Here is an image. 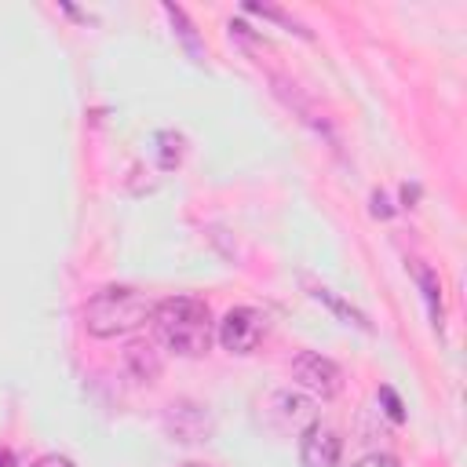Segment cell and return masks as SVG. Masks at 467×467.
Masks as SVG:
<instances>
[{
    "label": "cell",
    "instance_id": "cell-4",
    "mask_svg": "<svg viewBox=\"0 0 467 467\" xmlns=\"http://www.w3.org/2000/svg\"><path fill=\"white\" fill-rule=\"evenodd\" d=\"M292 379H296L303 390H310L314 398H336L339 387H343L339 365L328 361V358H321V354H314V350L296 354V361H292Z\"/></svg>",
    "mask_w": 467,
    "mask_h": 467
},
{
    "label": "cell",
    "instance_id": "cell-10",
    "mask_svg": "<svg viewBox=\"0 0 467 467\" xmlns=\"http://www.w3.org/2000/svg\"><path fill=\"white\" fill-rule=\"evenodd\" d=\"M0 467H11V452L7 449H0Z\"/></svg>",
    "mask_w": 467,
    "mask_h": 467
},
{
    "label": "cell",
    "instance_id": "cell-9",
    "mask_svg": "<svg viewBox=\"0 0 467 467\" xmlns=\"http://www.w3.org/2000/svg\"><path fill=\"white\" fill-rule=\"evenodd\" d=\"M383 401H387V405H390V409H387V412H390V416H394V420H401V405H398V398H394V394H390V390H387V387H383Z\"/></svg>",
    "mask_w": 467,
    "mask_h": 467
},
{
    "label": "cell",
    "instance_id": "cell-5",
    "mask_svg": "<svg viewBox=\"0 0 467 467\" xmlns=\"http://www.w3.org/2000/svg\"><path fill=\"white\" fill-rule=\"evenodd\" d=\"M343 441L328 423H310L299 438V463L303 467H339Z\"/></svg>",
    "mask_w": 467,
    "mask_h": 467
},
{
    "label": "cell",
    "instance_id": "cell-1",
    "mask_svg": "<svg viewBox=\"0 0 467 467\" xmlns=\"http://www.w3.org/2000/svg\"><path fill=\"white\" fill-rule=\"evenodd\" d=\"M150 321H153L157 339L182 358H201L212 347V310H208V303H201L193 296L161 299L153 306Z\"/></svg>",
    "mask_w": 467,
    "mask_h": 467
},
{
    "label": "cell",
    "instance_id": "cell-11",
    "mask_svg": "<svg viewBox=\"0 0 467 467\" xmlns=\"http://www.w3.org/2000/svg\"><path fill=\"white\" fill-rule=\"evenodd\" d=\"M179 467H208V463H197V460H190V463H179Z\"/></svg>",
    "mask_w": 467,
    "mask_h": 467
},
{
    "label": "cell",
    "instance_id": "cell-6",
    "mask_svg": "<svg viewBox=\"0 0 467 467\" xmlns=\"http://www.w3.org/2000/svg\"><path fill=\"white\" fill-rule=\"evenodd\" d=\"M128 365H131V372H135L139 379H153V376L161 372V358H157V350L146 347V343H131V347H128Z\"/></svg>",
    "mask_w": 467,
    "mask_h": 467
},
{
    "label": "cell",
    "instance_id": "cell-7",
    "mask_svg": "<svg viewBox=\"0 0 467 467\" xmlns=\"http://www.w3.org/2000/svg\"><path fill=\"white\" fill-rule=\"evenodd\" d=\"M354 467H401L394 456H387V452H368V456H361Z\"/></svg>",
    "mask_w": 467,
    "mask_h": 467
},
{
    "label": "cell",
    "instance_id": "cell-3",
    "mask_svg": "<svg viewBox=\"0 0 467 467\" xmlns=\"http://www.w3.org/2000/svg\"><path fill=\"white\" fill-rule=\"evenodd\" d=\"M263 336H266V317L252 306H234L219 321V343L230 354H252L263 343Z\"/></svg>",
    "mask_w": 467,
    "mask_h": 467
},
{
    "label": "cell",
    "instance_id": "cell-2",
    "mask_svg": "<svg viewBox=\"0 0 467 467\" xmlns=\"http://www.w3.org/2000/svg\"><path fill=\"white\" fill-rule=\"evenodd\" d=\"M153 314L150 299L135 288H102L88 299L84 306V325L91 336L99 339H109V336H124V332H135L139 325H146Z\"/></svg>",
    "mask_w": 467,
    "mask_h": 467
},
{
    "label": "cell",
    "instance_id": "cell-8",
    "mask_svg": "<svg viewBox=\"0 0 467 467\" xmlns=\"http://www.w3.org/2000/svg\"><path fill=\"white\" fill-rule=\"evenodd\" d=\"M29 467H73V460H69V456H58V452H47V456L33 460Z\"/></svg>",
    "mask_w": 467,
    "mask_h": 467
}]
</instances>
